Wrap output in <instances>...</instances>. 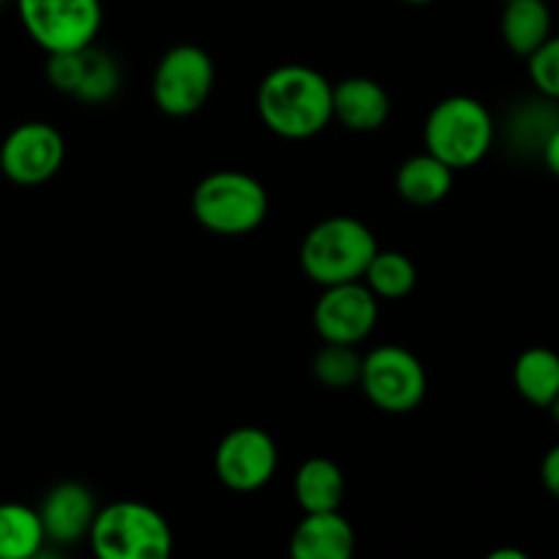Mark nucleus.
Here are the masks:
<instances>
[{
	"label": "nucleus",
	"mask_w": 559,
	"mask_h": 559,
	"mask_svg": "<svg viewBox=\"0 0 559 559\" xmlns=\"http://www.w3.org/2000/svg\"><path fill=\"white\" fill-rule=\"evenodd\" d=\"M0 3H3V0H0Z\"/></svg>",
	"instance_id": "29"
},
{
	"label": "nucleus",
	"mask_w": 559,
	"mask_h": 559,
	"mask_svg": "<svg viewBox=\"0 0 559 559\" xmlns=\"http://www.w3.org/2000/svg\"><path fill=\"white\" fill-rule=\"evenodd\" d=\"M41 516L22 502H0V559H31L41 551Z\"/></svg>",
	"instance_id": "20"
},
{
	"label": "nucleus",
	"mask_w": 559,
	"mask_h": 559,
	"mask_svg": "<svg viewBox=\"0 0 559 559\" xmlns=\"http://www.w3.org/2000/svg\"><path fill=\"white\" fill-rule=\"evenodd\" d=\"M530 80L535 91L549 102H559V33H551L527 58Z\"/></svg>",
	"instance_id": "23"
},
{
	"label": "nucleus",
	"mask_w": 559,
	"mask_h": 559,
	"mask_svg": "<svg viewBox=\"0 0 559 559\" xmlns=\"http://www.w3.org/2000/svg\"><path fill=\"white\" fill-rule=\"evenodd\" d=\"M489 559H527V555L519 549H497V551H491Z\"/></svg>",
	"instance_id": "26"
},
{
	"label": "nucleus",
	"mask_w": 559,
	"mask_h": 559,
	"mask_svg": "<svg viewBox=\"0 0 559 559\" xmlns=\"http://www.w3.org/2000/svg\"><path fill=\"white\" fill-rule=\"evenodd\" d=\"M360 282L377 295V300H402L415 289L418 271H415L413 260L402 251L377 249Z\"/></svg>",
	"instance_id": "21"
},
{
	"label": "nucleus",
	"mask_w": 559,
	"mask_h": 559,
	"mask_svg": "<svg viewBox=\"0 0 559 559\" xmlns=\"http://www.w3.org/2000/svg\"><path fill=\"white\" fill-rule=\"evenodd\" d=\"M360 366L364 358L355 353L353 344H331L325 342V347L314 355V371L317 382H322L331 391H344V388H353L360 382Z\"/></svg>",
	"instance_id": "22"
},
{
	"label": "nucleus",
	"mask_w": 559,
	"mask_h": 559,
	"mask_svg": "<svg viewBox=\"0 0 559 559\" xmlns=\"http://www.w3.org/2000/svg\"><path fill=\"white\" fill-rule=\"evenodd\" d=\"M257 112L273 134L309 140L333 120V85L311 66H278L257 87Z\"/></svg>",
	"instance_id": "1"
},
{
	"label": "nucleus",
	"mask_w": 559,
	"mask_h": 559,
	"mask_svg": "<svg viewBox=\"0 0 559 559\" xmlns=\"http://www.w3.org/2000/svg\"><path fill=\"white\" fill-rule=\"evenodd\" d=\"M513 385L527 404L549 409L559 396V355L549 347H530L513 364Z\"/></svg>",
	"instance_id": "19"
},
{
	"label": "nucleus",
	"mask_w": 559,
	"mask_h": 559,
	"mask_svg": "<svg viewBox=\"0 0 559 559\" xmlns=\"http://www.w3.org/2000/svg\"><path fill=\"white\" fill-rule=\"evenodd\" d=\"M96 511V500H93L87 486L74 484V480H63V484L52 486L47 491L41 508H38V516H41V527L47 540L60 546H71L76 540L87 538Z\"/></svg>",
	"instance_id": "13"
},
{
	"label": "nucleus",
	"mask_w": 559,
	"mask_h": 559,
	"mask_svg": "<svg viewBox=\"0 0 559 559\" xmlns=\"http://www.w3.org/2000/svg\"><path fill=\"white\" fill-rule=\"evenodd\" d=\"M551 9L546 0H506L500 16L502 41L513 55L530 58L551 36Z\"/></svg>",
	"instance_id": "17"
},
{
	"label": "nucleus",
	"mask_w": 559,
	"mask_h": 559,
	"mask_svg": "<svg viewBox=\"0 0 559 559\" xmlns=\"http://www.w3.org/2000/svg\"><path fill=\"white\" fill-rule=\"evenodd\" d=\"M358 385L377 409L388 415H404L424 402L426 369L409 349L385 344L371 349L364 358Z\"/></svg>",
	"instance_id": "8"
},
{
	"label": "nucleus",
	"mask_w": 559,
	"mask_h": 559,
	"mask_svg": "<svg viewBox=\"0 0 559 559\" xmlns=\"http://www.w3.org/2000/svg\"><path fill=\"white\" fill-rule=\"evenodd\" d=\"M47 80L55 91L82 104H104L118 93L120 69L112 55L91 47L55 52L47 60Z\"/></svg>",
	"instance_id": "12"
},
{
	"label": "nucleus",
	"mask_w": 559,
	"mask_h": 559,
	"mask_svg": "<svg viewBox=\"0 0 559 559\" xmlns=\"http://www.w3.org/2000/svg\"><path fill=\"white\" fill-rule=\"evenodd\" d=\"M20 22L47 55L91 47L104 22L102 0H16Z\"/></svg>",
	"instance_id": "6"
},
{
	"label": "nucleus",
	"mask_w": 559,
	"mask_h": 559,
	"mask_svg": "<svg viewBox=\"0 0 559 559\" xmlns=\"http://www.w3.org/2000/svg\"><path fill=\"white\" fill-rule=\"evenodd\" d=\"M538 156L544 158L546 169H549L555 178H559V123L551 129V134L546 136V142H544V147H540Z\"/></svg>",
	"instance_id": "25"
},
{
	"label": "nucleus",
	"mask_w": 559,
	"mask_h": 559,
	"mask_svg": "<svg viewBox=\"0 0 559 559\" xmlns=\"http://www.w3.org/2000/svg\"><path fill=\"white\" fill-rule=\"evenodd\" d=\"M453 189V169L431 153L407 158L396 173V191L404 202L418 207L437 205Z\"/></svg>",
	"instance_id": "18"
},
{
	"label": "nucleus",
	"mask_w": 559,
	"mask_h": 559,
	"mask_svg": "<svg viewBox=\"0 0 559 559\" xmlns=\"http://www.w3.org/2000/svg\"><path fill=\"white\" fill-rule=\"evenodd\" d=\"M497 126L484 102L473 96H448L435 104L424 123L426 153L456 173L489 156Z\"/></svg>",
	"instance_id": "3"
},
{
	"label": "nucleus",
	"mask_w": 559,
	"mask_h": 559,
	"mask_svg": "<svg viewBox=\"0 0 559 559\" xmlns=\"http://www.w3.org/2000/svg\"><path fill=\"white\" fill-rule=\"evenodd\" d=\"M213 467L229 491L249 495L260 491L273 478L278 467V448L267 431L257 426H240L218 442Z\"/></svg>",
	"instance_id": "10"
},
{
	"label": "nucleus",
	"mask_w": 559,
	"mask_h": 559,
	"mask_svg": "<svg viewBox=\"0 0 559 559\" xmlns=\"http://www.w3.org/2000/svg\"><path fill=\"white\" fill-rule=\"evenodd\" d=\"M402 3H409V5H426V3H435V0H402Z\"/></svg>",
	"instance_id": "28"
},
{
	"label": "nucleus",
	"mask_w": 559,
	"mask_h": 559,
	"mask_svg": "<svg viewBox=\"0 0 559 559\" xmlns=\"http://www.w3.org/2000/svg\"><path fill=\"white\" fill-rule=\"evenodd\" d=\"M333 118L353 131H377L391 118V96L369 76H347L333 85Z\"/></svg>",
	"instance_id": "15"
},
{
	"label": "nucleus",
	"mask_w": 559,
	"mask_h": 559,
	"mask_svg": "<svg viewBox=\"0 0 559 559\" xmlns=\"http://www.w3.org/2000/svg\"><path fill=\"white\" fill-rule=\"evenodd\" d=\"M216 85V66L202 47L178 44L167 49L153 71V102L169 118L200 112Z\"/></svg>",
	"instance_id": "7"
},
{
	"label": "nucleus",
	"mask_w": 559,
	"mask_h": 559,
	"mask_svg": "<svg viewBox=\"0 0 559 559\" xmlns=\"http://www.w3.org/2000/svg\"><path fill=\"white\" fill-rule=\"evenodd\" d=\"M551 415H555V420H557V426H559V396H557V402L555 404H551Z\"/></svg>",
	"instance_id": "27"
},
{
	"label": "nucleus",
	"mask_w": 559,
	"mask_h": 559,
	"mask_svg": "<svg viewBox=\"0 0 559 559\" xmlns=\"http://www.w3.org/2000/svg\"><path fill=\"white\" fill-rule=\"evenodd\" d=\"M377 238L353 216H331L314 224L300 243V267L320 287L360 282L377 254Z\"/></svg>",
	"instance_id": "2"
},
{
	"label": "nucleus",
	"mask_w": 559,
	"mask_h": 559,
	"mask_svg": "<svg viewBox=\"0 0 559 559\" xmlns=\"http://www.w3.org/2000/svg\"><path fill=\"white\" fill-rule=\"evenodd\" d=\"M355 555V530L338 511L306 513L289 538L293 559H349Z\"/></svg>",
	"instance_id": "14"
},
{
	"label": "nucleus",
	"mask_w": 559,
	"mask_h": 559,
	"mask_svg": "<svg viewBox=\"0 0 559 559\" xmlns=\"http://www.w3.org/2000/svg\"><path fill=\"white\" fill-rule=\"evenodd\" d=\"M87 540L98 559H167L175 546L167 519L136 500L109 502L96 511Z\"/></svg>",
	"instance_id": "4"
},
{
	"label": "nucleus",
	"mask_w": 559,
	"mask_h": 559,
	"mask_svg": "<svg viewBox=\"0 0 559 559\" xmlns=\"http://www.w3.org/2000/svg\"><path fill=\"white\" fill-rule=\"evenodd\" d=\"M63 158V134L44 120H27L5 134L0 145V173L16 186H41L60 173Z\"/></svg>",
	"instance_id": "9"
},
{
	"label": "nucleus",
	"mask_w": 559,
	"mask_h": 559,
	"mask_svg": "<svg viewBox=\"0 0 559 559\" xmlns=\"http://www.w3.org/2000/svg\"><path fill=\"white\" fill-rule=\"evenodd\" d=\"M540 480H544L546 491L559 502V445L549 448V453L540 462Z\"/></svg>",
	"instance_id": "24"
},
{
	"label": "nucleus",
	"mask_w": 559,
	"mask_h": 559,
	"mask_svg": "<svg viewBox=\"0 0 559 559\" xmlns=\"http://www.w3.org/2000/svg\"><path fill=\"white\" fill-rule=\"evenodd\" d=\"M295 502L304 508V513L338 511L347 497V480H344L342 467L331 459L314 456L304 462L295 473L293 480Z\"/></svg>",
	"instance_id": "16"
},
{
	"label": "nucleus",
	"mask_w": 559,
	"mask_h": 559,
	"mask_svg": "<svg viewBox=\"0 0 559 559\" xmlns=\"http://www.w3.org/2000/svg\"><path fill=\"white\" fill-rule=\"evenodd\" d=\"M380 317L377 295L364 282H344L325 287L314 306V331L322 342L331 344H360L371 336Z\"/></svg>",
	"instance_id": "11"
},
{
	"label": "nucleus",
	"mask_w": 559,
	"mask_h": 559,
	"mask_svg": "<svg viewBox=\"0 0 559 559\" xmlns=\"http://www.w3.org/2000/svg\"><path fill=\"white\" fill-rule=\"evenodd\" d=\"M191 213L207 233L238 238V235L254 233L265 222L267 191L251 175L222 169L197 183L191 194Z\"/></svg>",
	"instance_id": "5"
}]
</instances>
